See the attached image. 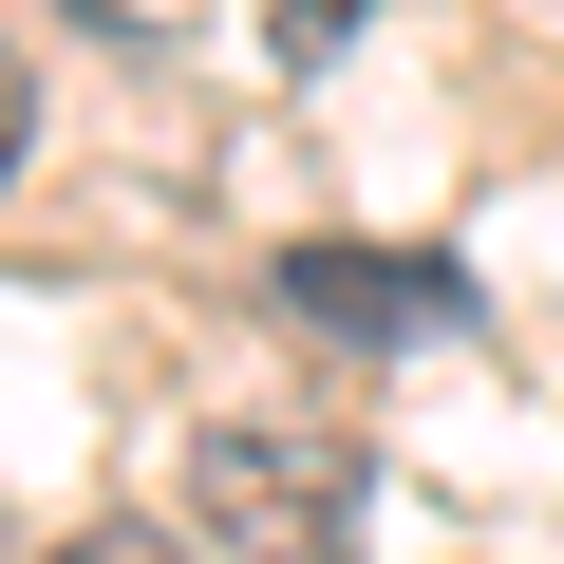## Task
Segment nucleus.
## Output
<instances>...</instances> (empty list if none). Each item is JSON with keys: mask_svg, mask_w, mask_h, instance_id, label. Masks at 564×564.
Here are the masks:
<instances>
[{"mask_svg": "<svg viewBox=\"0 0 564 564\" xmlns=\"http://www.w3.org/2000/svg\"><path fill=\"white\" fill-rule=\"evenodd\" d=\"M188 489H207V527H226L245 564H339V545H358V489H339V452H302V433L207 414V433H188Z\"/></svg>", "mask_w": 564, "mask_h": 564, "instance_id": "f257e3e1", "label": "nucleus"}, {"mask_svg": "<svg viewBox=\"0 0 564 564\" xmlns=\"http://www.w3.org/2000/svg\"><path fill=\"white\" fill-rule=\"evenodd\" d=\"M263 302L302 321V339H414V321H452V263H377V245H282V263H263Z\"/></svg>", "mask_w": 564, "mask_h": 564, "instance_id": "f03ea898", "label": "nucleus"}, {"mask_svg": "<svg viewBox=\"0 0 564 564\" xmlns=\"http://www.w3.org/2000/svg\"><path fill=\"white\" fill-rule=\"evenodd\" d=\"M39 564H188V545H170V527H57Z\"/></svg>", "mask_w": 564, "mask_h": 564, "instance_id": "7ed1b4c3", "label": "nucleus"}, {"mask_svg": "<svg viewBox=\"0 0 564 564\" xmlns=\"http://www.w3.org/2000/svg\"><path fill=\"white\" fill-rule=\"evenodd\" d=\"M339 39H358V0H282V57H302V76H321Z\"/></svg>", "mask_w": 564, "mask_h": 564, "instance_id": "20e7f679", "label": "nucleus"}, {"mask_svg": "<svg viewBox=\"0 0 564 564\" xmlns=\"http://www.w3.org/2000/svg\"><path fill=\"white\" fill-rule=\"evenodd\" d=\"M20 151H39V76L0 57V188H20Z\"/></svg>", "mask_w": 564, "mask_h": 564, "instance_id": "39448f33", "label": "nucleus"}]
</instances>
